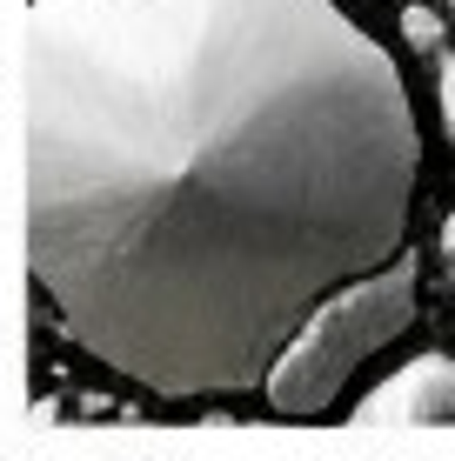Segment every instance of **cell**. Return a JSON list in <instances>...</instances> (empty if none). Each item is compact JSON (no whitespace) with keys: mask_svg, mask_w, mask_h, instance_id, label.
Returning <instances> with one entry per match:
<instances>
[{"mask_svg":"<svg viewBox=\"0 0 455 461\" xmlns=\"http://www.w3.org/2000/svg\"><path fill=\"white\" fill-rule=\"evenodd\" d=\"M422 121L341 0H34L27 275L154 402L261 394L341 288L396 267Z\"/></svg>","mask_w":455,"mask_h":461,"instance_id":"obj_1","label":"cell"},{"mask_svg":"<svg viewBox=\"0 0 455 461\" xmlns=\"http://www.w3.org/2000/svg\"><path fill=\"white\" fill-rule=\"evenodd\" d=\"M415 314H422V261L415 254H402L396 267H382V275L341 288L335 301H322L308 314V328L281 348L268 388H261L268 415H288V421L328 415L341 402V388L362 375V361H375L388 341L409 335Z\"/></svg>","mask_w":455,"mask_h":461,"instance_id":"obj_2","label":"cell"},{"mask_svg":"<svg viewBox=\"0 0 455 461\" xmlns=\"http://www.w3.org/2000/svg\"><path fill=\"white\" fill-rule=\"evenodd\" d=\"M355 421L369 428H455V355H415L409 368H396L382 388H369L355 402Z\"/></svg>","mask_w":455,"mask_h":461,"instance_id":"obj_3","label":"cell"},{"mask_svg":"<svg viewBox=\"0 0 455 461\" xmlns=\"http://www.w3.org/2000/svg\"><path fill=\"white\" fill-rule=\"evenodd\" d=\"M402 41H409L415 54H442V14H429V7H402Z\"/></svg>","mask_w":455,"mask_h":461,"instance_id":"obj_4","label":"cell"},{"mask_svg":"<svg viewBox=\"0 0 455 461\" xmlns=\"http://www.w3.org/2000/svg\"><path fill=\"white\" fill-rule=\"evenodd\" d=\"M435 94H442V134H449V161H455V54H435Z\"/></svg>","mask_w":455,"mask_h":461,"instance_id":"obj_5","label":"cell"},{"mask_svg":"<svg viewBox=\"0 0 455 461\" xmlns=\"http://www.w3.org/2000/svg\"><path fill=\"white\" fill-rule=\"evenodd\" d=\"M442 261H449V294H455V214L442 221Z\"/></svg>","mask_w":455,"mask_h":461,"instance_id":"obj_6","label":"cell"}]
</instances>
